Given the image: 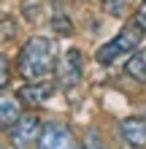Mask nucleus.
<instances>
[{
  "mask_svg": "<svg viewBox=\"0 0 146 149\" xmlns=\"http://www.w3.org/2000/svg\"><path fill=\"white\" fill-rule=\"evenodd\" d=\"M54 63H57L54 43L49 38H44V36H35L22 46L16 71H19L22 79H27V81H44L54 71Z\"/></svg>",
  "mask_w": 146,
  "mask_h": 149,
  "instance_id": "obj_1",
  "label": "nucleus"
},
{
  "mask_svg": "<svg viewBox=\"0 0 146 149\" xmlns=\"http://www.w3.org/2000/svg\"><path fill=\"white\" fill-rule=\"evenodd\" d=\"M51 95H54V84L51 81H27L16 98H19V103H27V106L35 109V106H44Z\"/></svg>",
  "mask_w": 146,
  "mask_h": 149,
  "instance_id": "obj_6",
  "label": "nucleus"
},
{
  "mask_svg": "<svg viewBox=\"0 0 146 149\" xmlns=\"http://www.w3.org/2000/svg\"><path fill=\"white\" fill-rule=\"evenodd\" d=\"M141 41H143V27H141L138 22H130V24H125V27L119 30V36L114 41H108L106 46H100L95 57H98L100 65H111L116 57L130 54L133 49H138Z\"/></svg>",
  "mask_w": 146,
  "mask_h": 149,
  "instance_id": "obj_2",
  "label": "nucleus"
},
{
  "mask_svg": "<svg viewBox=\"0 0 146 149\" xmlns=\"http://www.w3.org/2000/svg\"><path fill=\"white\" fill-rule=\"evenodd\" d=\"M119 133L133 149H143L146 146V119L141 117H127L119 122Z\"/></svg>",
  "mask_w": 146,
  "mask_h": 149,
  "instance_id": "obj_7",
  "label": "nucleus"
},
{
  "mask_svg": "<svg viewBox=\"0 0 146 149\" xmlns=\"http://www.w3.org/2000/svg\"><path fill=\"white\" fill-rule=\"evenodd\" d=\"M0 149H6V146H3V144H0Z\"/></svg>",
  "mask_w": 146,
  "mask_h": 149,
  "instance_id": "obj_14",
  "label": "nucleus"
},
{
  "mask_svg": "<svg viewBox=\"0 0 146 149\" xmlns=\"http://www.w3.org/2000/svg\"><path fill=\"white\" fill-rule=\"evenodd\" d=\"M84 149H108V146L103 144V138L98 133H87L84 136Z\"/></svg>",
  "mask_w": 146,
  "mask_h": 149,
  "instance_id": "obj_11",
  "label": "nucleus"
},
{
  "mask_svg": "<svg viewBox=\"0 0 146 149\" xmlns=\"http://www.w3.org/2000/svg\"><path fill=\"white\" fill-rule=\"evenodd\" d=\"M54 68H57V84L62 90H73L81 81V52L79 49H68L60 57V63H54Z\"/></svg>",
  "mask_w": 146,
  "mask_h": 149,
  "instance_id": "obj_5",
  "label": "nucleus"
},
{
  "mask_svg": "<svg viewBox=\"0 0 146 149\" xmlns=\"http://www.w3.org/2000/svg\"><path fill=\"white\" fill-rule=\"evenodd\" d=\"M127 73H130L135 81H143L146 84V49L135 52V54L127 60Z\"/></svg>",
  "mask_w": 146,
  "mask_h": 149,
  "instance_id": "obj_9",
  "label": "nucleus"
},
{
  "mask_svg": "<svg viewBox=\"0 0 146 149\" xmlns=\"http://www.w3.org/2000/svg\"><path fill=\"white\" fill-rule=\"evenodd\" d=\"M35 146L38 149H79L71 127L62 125V122H49V125L41 127Z\"/></svg>",
  "mask_w": 146,
  "mask_h": 149,
  "instance_id": "obj_4",
  "label": "nucleus"
},
{
  "mask_svg": "<svg viewBox=\"0 0 146 149\" xmlns=\"http://www.w3.org/2000/svg\"><path fill=\"white\" fill-rule=\"evenodd\" d=\"M22 117V103L14 95H0V127H11Z\"/></svg>",
  "mask_w": 146,
  "mask_h": 149,
  "instance_id": "obj_8",
  "label": "nucleus"
},
{
  "mask_svg": "<svg viewBox=\"0 0 146 149\" xmlns=\"http://www.w3.org/2000/svg\"><path fill=\"white\" fill-rule=\"evenodd\" d=\"M41 133V122L35 114H22L19 119L8 127V138H11L14 149H33Z\"/></svg>",
  "mask_w": 146,
  "mask_h": 149,
  "instance_id": "obj_3",
  "label": "nucleus"
},
{
  "mask_svg": "<svg viewBox=\"0 0 146 149\" xmlns=\"http://www.w3.org/2000/svg\"><path fill=\"white\" fill-rule=\"evenodd\" d=\"M8 81H11V65H8V57L0 54V90L8 87Z\"/></svg>",
  "mask_w": 146,
  "mask_h": 149,
  "instance_id": "obj_10",
  "label": "nucleus"
},
{
  "mask_svg": "<svg viewBox=\"0 0 146 149\" xmlns=\"http://www.w3.org/2000/svg\"><path fill=\"white\" fill-rule=\"evenodd\" d=\"M135 22H138L141 27L146 30V0H143V3L138 6V11H135Z\"/></svg>",
  "mask_w": 146,
  "mask_h": 149,
  "instance_id": "obj_13",
  "label": "nucleus"
},
{
  "mask_svg": "<svg viewBox=\"0 0 146 149\" xmlns=\"http://www.w3.org/2000/svg\"><path fill=\"white\" fill-rule=\"evenodd\" d=\"M125 3H127V0H111V3H108V14L122 16V14H125V8H127Z\"/></svg>",
  "mask_w": 146,
  "mask_h": 149,
  "instance_id": "obj_12",
  "label": "nucleus"
}]
</instances>
